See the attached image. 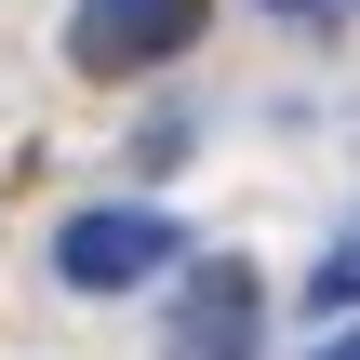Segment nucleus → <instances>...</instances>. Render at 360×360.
<instances>
[{
	"mask_svg": "<svg viewBox=\"0 0 360 360\" xmlns=\"http://www.w3.org/2000/svg\"><path fill=\"white\" fill-rule=\"evenodd\" d=\"M187 267V227L160 214V200H80L67 227H53V281L67 294H147V281H174Z\"/></svg>",
	"mask_w": 360,
	"mask_h": 360,
	"instance_id": "nucleus-1",
	"label": "nucleus"
},
{
	"mask_svg": "<svg viewBox=\"0 0 360 360\" xmlns=\"http://www.w3.org/2000/svg\"><path fill=\"white\" fill-rule=\"evenodd\" d=\"M214 27V0H80L67 13V67L80 80H147Z\"/></svg>",
	"mask_w": 360,
	"mask_h": 360,
	"instance_id": "nucleus-2",
	"label": "nucleus"
},
{
	"mask_svg": "<svg viewBox=\"0 0 360 360\" xmlns=\"http://www.w3.org/2000/svg\"><path fill=\"white\" fill-rule=\"evenodd\" d=\"M254 321H267V281H254L240 254H214V267L174 281V347H160V360H254V347H267Z\"/></svg>",
	"mask_w": 360,
	"mask_h": 360,
	"instance_id": "nucleus-3",
	"label": "nucleus"
},
{
	"mask_svg": "<svg viewBox=\"0 0 360 360\" xmlns=\"http://www.w3.org/2000/svg\"><path fill=\"white\" fill-rule=\"evenodd\" d=\"M307 307H321V321H360V227L321 254V267H307Z\"/></svg>",
	"mask_w": 360,
	"mask_h": 360,
	"instance_id": "nucleus-4",
	"label": "nucleus"
},
{
	"mask_svg": "<svg viewBox=\"0 0 360 360\" xmlns=\"http://www.w3.org/2000/svg\"><path fill=\"white\" fill-rule=\"evenodd\" d=\"M307 360H360V321H334V347H307Z\"/></svg>",
	"mask_w": 360,
	"mask_h": 360,
	"instance_id": "nucleus-5",
	"label": "nucleus"
}]
</instances>
